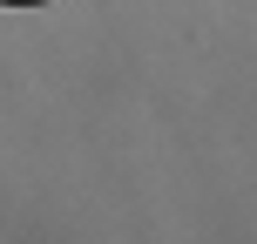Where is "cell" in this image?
<instances>
[{
  "label": "cell",
  "instance_id": "6da1fadb",
  "mask_svg": "<svg viewBox=\"0 0 257 244\" xmlns=\"http://www.w3.org/2000/svg\"><path fill=\"white\" fill-rule=\"evenodd\" d=\"M7 7H41V0H7Z\"/></svg>",
  "mask_w": 257,
  "mask_h": 244
}]
</instances>
